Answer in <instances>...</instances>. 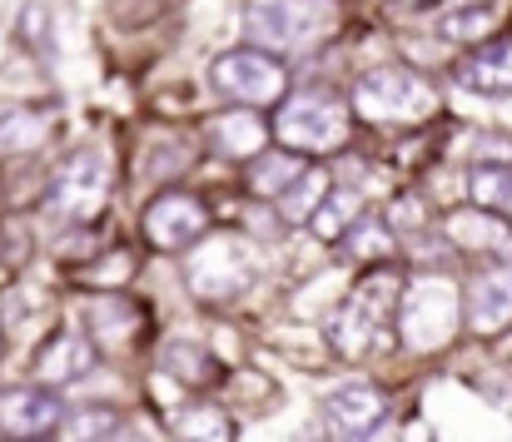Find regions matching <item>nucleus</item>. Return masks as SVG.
Here are the masks:
<instances>
[{"mask_svg": "<svg viewBox=\"0 0 512 442\" xmlns=\"http://www.w3.org/2000/svg\"><path fill=\"white\" fill-rule=\"evenodd\" d=\"M493 25H498V20H493L488 5H468V10H458V15L443 20V35H448V40H488Z\"/></svg>", "mask_w": 512, "mask_h": 442, "instance_id": "obj_28", "label": "nucleus"}, {"mask_svg": "<svg viewBox=\"0 0 512 442\" xmlns=\"http://www.w3.org/2000/svg\"><path fill=\"white\" fill-rule=\"evenodd\" d=\"M458 318H463V294L448 279H423L413 294H398V323L408 333V348L448 343Z\"/></svg>", "mask_w": 512, "mask_h": 442, "instance_id": "obj_7", "label": "nucleus"}, {"mask_svg": "<svg viewBox=\"0 0 512 442\" xmlns=\"http://www.w3.org/2000/svg\"><path fill=\"white\" fill-rule=\"evenodd\" d=\"M65 418V403L50 393V388H5L0 393V433L15 442H35L50 438Z\"/></svg>", "mask_w": 512, "mask_h": 442, "instance_id": "obj_9", "label": "nucleus"}, {"mask_svg": "<svg viewBox=\"0 0 512 442\" xmlns=\"http://www.w3.org/2000/svg\"><path fill=\"white\" fill-rule=\"evenodd\" d=\"M299 174H304L299 154H289V149H264V154L254 159V169H249V189H254V194H284Z\"/></svg>", "mask_w": 512, "mask_h": 442, "instance_id": "obj_21", "label": "nucleus"}, {"mask_svg": "<svg viewBox=\"0 0 512 442\" xmlns=\"http://www.w3.org/2000/svg\"><path fill=\"white\" fill-rule=\"evenodd\" d=\"M20 40H25L40 60H50V55H55V15H50L45 5H25V10H20Z\"/></svg>", "mask_w": 512, "mask_h": 442, "instance_id": "obj_27", "label": "nucleus"}, {"mask_svg": "<svg viewBox=\"0 0 512 442\" xmlns=\"http://www.w3.org/2000/svg\"><path fill=\"white\" fill-rule=\"evenodd\" d=\"M35 373H40V383H80L85 373H95V343L85 333L60 328V333L45 338V348L35 358Z\"/></svg>", "mask_w": 512, "mask_h": 442, "instance_id": "obj_13", "label": "nucleus"}, {"mask_svg": "<svg viewBox=\"0 0 512 442\" xmlns=\"http://www.w3.org/2000/svg\"><path fill=\"white\" fill-rule=\"evenodd\" d=\"M353 219H358V194H339V189H329L319 199V209L309 214V224H314L319 239H343L353 229Z\"/></svg>", "mask_w": 512, "mask_h": 442, "instance_id": "obj_23", "label": "nucleus"}, {"mask_svg": "<svg viewBox=\"0 0 512 442\" xmlns=\"http://www.w3.org/2000/svg\"><path fill=\"white\" fill-rule=\"evenodd\" d=\"M184 279L199 298H239L259 279V249L239 234H219L184 259Z\"/></svg>", "mask_w": 512, "mask_h": 442, "instance_id": "obj_3", "label": "nucleus"}, {"mask_svg": "<svg viewBox=\"0 0 512 442\" xmlns=\"http://www.w3.org/2000/svg\"><path fill=\"white\" fill-rule=\"evenodd\" d=\"M174 442H234V423L214 403H189L174 413Z\"/></svg>", "mask_w": 512, "mask_h": 442, "instance_id": "obj_18", "label": "nucleus"}, {"mask_svg": "<svg viewBox=\"0 0 512 442\" xmlns=\"http://www.w3.org/2000/svg\"><path fill=\"white\" fill-rule=\"evenodd\" d=\"M50 135V120L40 110H0V154H25V149H40Z\"/></svg>", "mask_w": 512, "mask_h": 442, "instance_id": "obj_19", "label": "nucleus"}, {"mask_svg": "<svg viewBox=\"0 0 512 442\" xmlns=\"http://www.w3.org/2000/svg\"><path fill=\"white\" fill-rule=\"evenodd\" d=\"M343 249L348 254H363V259H378V254H393V229L373 214H358L353 229L343 234Z\"/></svg>", "mask_w": 512, "mask_h": 442, "instance_id": "obj_26", "label": "nucleus"}, {"mask_svg": "<svg viewBox=\"0 0 512 442\" xmlns=\"http://www.w3.org/2000/svg\"><path fill=\"white\" fill-rule=\"evenodd\" d=\"M209 145L219 149L224 159H259L269 149V130L254 110H224L209 125Z\"/></svg>", "mask_w": 512, "mask_h": 442, "instance_id": "obj_16", "label": "nucleus"}, {"mask_svg": "<svg viewBox=\"0 0 512 442\" xmlns=\"http://www.w3.org/2000/svg\"><path fill=\"white\" fill-rule=\"evenodd\" d=\"M50 214L65 219V224H90L105 214L110 204V159L100 149H75L55 179H50V194H45Z\"/></svg>", "mask_w": 512, "mask_h": 442, "instance_id": "obj_4", "label": "nucleus"}, {"mask_svg": "<svg viewBox=\"0 0 512 442\" xmlns=\"http://www.w3.org/2000/svg\"><path fill=\"white\" fill-rule=\"evenodd\" d=\"M398 294H403V284H398L393 269H373V274H363V279L353 284L348 303L339 308V318L329 323V343L339 348L343 358H363V353L378 343L383 323L398 313Z\"/></svg>", "mask_w": 512, "mask_h": 442, "instance_id": "obj_1", "label": "nucleus"}, {"mask_svg": "<svg viewBox=\"0 0 512 442\" xmlns=\"http://www.w3.org/2000/svg\"><path fill=\"white\" fill-rule=\"evenodd\" d=\"M90 328L105 338H115V343H125L135 328H140V308L130 303V298H120V294H105V298H95L90 303Z\"/></svg>", "mask_w": 512, "mask_h": 442, "instance_id": "obj_22", "label": "nucleus"}, {"mask_svg": "<svg viewBox=\"0 0 512 442\" xmlns=\"http://www.w3.org/2000/svg\"><path fill=\"white\" fill-rule=\"evenodd\" d=\"M309 10L314 0H249V30L264 45H299L319 25V15Z\"/></svg>", "mask_w": 512, "mask_h": 442, "instance_id": "obj_12", "label": "nucleus"}, {"mask_svg": "<svg viewBox=\"0 0 512 442\" xmlns=\"http://www.w3.org/2000/svg\"><path fill=\"white\" fill-rule=\"evenodd\" d=\"M274 135L284 140L289 154H329L348 135V110L334 95H299V100H289L279 110Z\"/></svg>", "mask_w": 512, "mask_h": 442, "instance_id": "obj_6", "label": "nucleus"}, {"mask_svg": "<svg viewBox=\"0 0 512 442\" xmlns=\"http://www.w3.org/2000/svg\"><path fill=\"white\" fill-rule=\"evenodd\" d=\"M204 234H209V209H204L194 194L170 189V194L150 199V209H145V239H150L155 249L179 254V249H189V244L204 239Z\"/></svg>", "mask_w": 512, "mask_h": 442, "instance_id": "obj_8", "label": "nucleus"}, {"mask_svg": "<svg viewBox=\"0 0 512 442\" xmlns=\"http://www.w3.org/2000/svg\"><path fill=\"white\" fill-rule=\"evenodd\" d=\"M160 368H165L170 378H179V383H189V388H209V383L219 378L214 353L199 348L194 338H170V343L160 348Z\"/></svg>", "mask_w": 512, "mask_h": 442, "instance_id": "obj_17", "label": "nucleus"}, {"mask_svg": "<svg viewBox=\"0 0 512 442\" xmlns=\"http://www.w3.org/2000/svg\"><path fill=\"white\" fill-rule=\"evenodd\" d=\"M458 85H468L478 95H512V35H488L458 65Z\"/></svg>", "mask_w": 512, "mask_h": 442, "instance_id": "obj_14", "label": "nucleus"}, {"mask_svg": "<svg viewBox=\"0 0 512 442\" xmlns=\"http://www.w3.org/2000/svg\"><path fill=\"white\" fill-rule=\"evenodd\" d=\"M463 318L473 333L493 338L512 323V264H498L488 274H478L468 284V298H463Z\"/></svg>", "mask_w": 512, "mask_h": 442, "instance_id": "obj_10", "label": "nucleus"}, {"mask_svg": "<svg viewBox=\"0 0 512 442\" xmlns=\"http://www.w3.org/2000/svg\"><path fill=\"white\" fill-rule=\"evenodd\" d=\"M388 418V403L373 383H343L329 393V423L343 442H363L373 428H383Z\"/></svg>", "mask_w": 512, "mask_h": 442, "instance_id": "obj_11", "label": "nucleus"}, {"mask_svg": "<svg viewBox=\"0 0 512 442\" xmlns=\"http://www.w3.org/2000/svg\"><path fill=\"white\" fill-rule=\"evenodd\" d=\"M105 442H150V438H140V433H130V428H120V433H110Z\"/></svg>", "mask_w": 512, "mask_h": 442, "instance_id": "obj_30", "label": "nucleus"}, {"mask_svg": "<svg viewBox=\"0 0 512 442\" xmlns=\"http://www.w3.org/2000/svg\"><path fill=\"white\" fill-rule=\"evenodd\" d=\"M353 110L373 125H418L438 110L428 80H418L403 65H378L353 85Z\"/></svg>", "mask_w": 512, "mask_h": 442, "instance_id": "obj_2", "label": "nucleus"}, {"mask_svg": "<svg viewBox=\"0 0 512 442\" xmlns=\"http://www.w3.org/2000/svg\"><path fill=\"white\" fill-rule=\"evenodd\" d=\"M60 442H105L110 433H120V418L110 408H75L60 418Z\"/></svg>", "mask_w": 512, "mask_h": 442, "instance_id": "obj_24", "label": "nucleus"}, {"mask_svg": "<svg viewBox=\"0 0 512 442\" xmlns=\"http://www.w3.org/2000/svg\"><path fill=\"white\" fill-rule=\"evenodd\" d=\"M408 5H433V0H408Z\"/></svg>", "mask_w": 512, "mask_h": 442, "instance_id": "obj_31", "label": "nucleus"}, {"mask_svg": "<svg viewBox=\"0 0 512 442\" xmlns=\"http://www.w3.org/2000/svg\"><path fill=\"white\" fill-rule=\"evenodd\" d=\"M393 224H398V229H408V224H418V199H413V194H403V199L393 204Z\"/></svg>", "mask_w": 512, "mask_h": 442, "instance_id": "obj_29", "label": "nucleus"}, {"mask_svg": "<svg viewBox=\"0 0 512 442\" xmlns=\"http://www.w3.org/2000/svg\"><path fill=\"white\" fill-rule=\"evenodd\" d=\"M324 194H329V179H324L319 169H304V174H299V179H294V184L279 194V199H284V219H289V224L309 219V214L319 209V199H324Z\"/></svg>", "mask_w": 512, "mask_h": 442, "instance_id": "obj_25", "label": "nucleus"}, {"mask_svg": "<svg viewBox=\"0 0 512 442\" xmlns=\"http://www.w3.org/2000/svg\"><path fill=\"white\" fill-rule=\"evenodd\" d=\"M209 80H214V90H219L224 100H234L239 110L279 105L284 90H289V70H284L274 55L249 50V45H244V50H224V55L214 60Z\"/></svg>", "mask_w": 512, "mask_h": 442, "instance_id": "obj_5", "label": "nucleus"}, {"mask_svg": "<svg viewBox=\"0 0 512 442\" xmlns=\"http://www.w3.org/2000/svg\"><path fill=\"white\" fill-rule=\"evenodd\" d=\"M448 239H453L463 254H498V259H512V224L503 214L458 209V214H448Z\"/></svg>", "mask_w": 512, "mask_h": 442, "instance_id": "obj_15", "label": "nucleus"}, {"mask_svg": "<svg viewBox=\"0 0 512 442\" xmlns=\"http://www.w3.org/2000/svg\"><path fill=\"white\" fill-rule=\"evenodd\" d=\"M468 199H473V209H483V214L512 209V169H503V164H478V169L468 174Z\"/></svg>", "mask_w": 512, "mask_h": 442, "instance_id": "obj_20", "label": "nucleus"}]
</instances>
